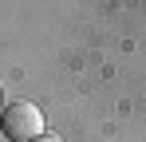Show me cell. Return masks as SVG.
<instances>
[{"instance_id":"1","label":"cell","mask_w":146,"mask_h":142,"mask_svg":"<svg viewBox=\"0 0 146 142\" xmlns=\"http://www.w3.org/2000/svg\"><path fill=\"white\" fill-rule=\"evenodd\" d=\"M0 130L12 142H32V138H40V134H48V130H44V111H40L36 103H28V99L8 103L4 115H0Z\"/></svg>"},{"instance_id":"2","label":"cell","mask_w":146,"mask_h":142,"mask_svg":"<svg viewBox=\"0 0 146 142\" xmlns=\"http://www.w3.org/2000/svg\"><path fill=\"white\" fill-rule=\"evenodd\" d=\"M32 142H63L59 134H40V138H32Z\"/></svg>"}]
</instances>
